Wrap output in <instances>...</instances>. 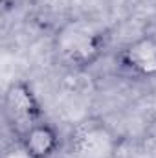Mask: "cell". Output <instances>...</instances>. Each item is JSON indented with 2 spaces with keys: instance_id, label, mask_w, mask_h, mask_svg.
Segmentation results:
<instances>
[{
  "instance_id": "cell-1",
  "label": "cell",
  "mask_w": 156,
  "mask_h": 158,
  "mask_svg": "<svg viewBox=\"0 0 156 158\" xmlns=\"http://www.w3.org/2000/svg\"><path fill=\"white\" fill-rule=\"evenodd\" d=\"M55 52L70 68L86 70L101 59L105 52V35L88 20H70L55 33Z\"/></svg>"
},
{
  "instance_id": "cell-2",
  "label": "cell",
  "mask_w": 156,
  "mask_h": 158,
  "mask_svg": "<svg viewBox=\"0 0 156 158\" xmlns=\"http://www.w3.org/2000/svg\"><path fill=\"white\" fill-rule=\"evenodd\" d=\"M119 138L101 118H84L70 132V149L76 158H116Z\"/></svg>"
},
{
  "instance_id": "cell-3",
  "label": "cell",
  "mask_w": 156,
  "mask_h": 158,
  "mask_svg": "<svg viewBox=\"0 0 156 158\" xmlns=\"http://www.w3.org/2000/svg\"><path fill=\"white\" fill-rule=\"evenodd\" d=\"M4 112L17 136L42 121L40 101L31 85L26 81H15L7 86L4 94Z\"/></svg>"
},
{
  "instance_id": "cell-4",
  "label": "cell",
  "mask_w": 156,
  "mask_h": 158,
  "mask_svg": "<svg viewBox=\"0 0 156 158\" xmlns=\"http://www.w3.org/2000/svg\"><path fill=\"white\" fill-rule=\"evenodd\" d=\"M117 61L121 68L136 77H156V37L142 35L130 40L119 50Z\"/></svg>"
},
{
  "instance_id": "cell-5",
  "label": "cell",
  "mask_w": 156,
  "mask_h": 158,
  "mask_svg": "<svg viewBox=\"0 0 156 158\" xmlns=\"http://www.w3.org/2000/svg\"><path fill=\"white\" fill-rule=\"evenodd\" d=\"M33 158H51L59 149V132L44 119L17 136Z\"/></svg>"
},
{
  "instance_id": "cell-6",
  "label": "cell",
  "mask_w": 156,
  "mask_h": 158,
  "mask_svg": "<svg viewBox=\"0 0 156 158\" xmlns=\"http://www.w3.org/2000/svg\"><path fill=\"white\" fill-rule=\"evenodd\" d=\"M2 158H33V156L28 153V149L22 145V142H20L18 138H15V142H11V143L6 147Z\"/></svg>"
}]
</instances>
